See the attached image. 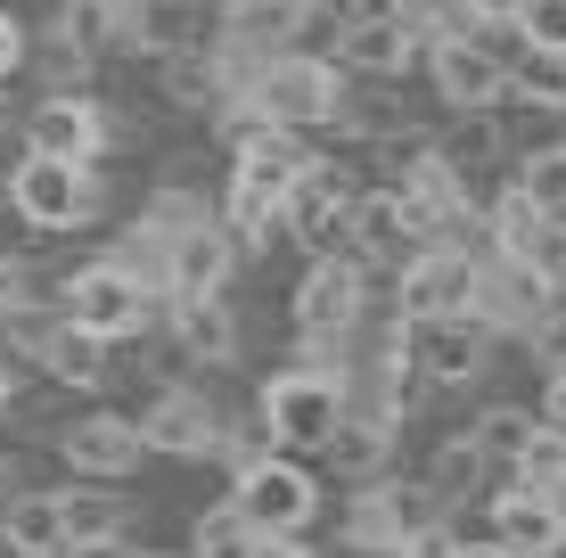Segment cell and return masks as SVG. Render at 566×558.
Segmentation results:
<instances>
[{
    "label": "cell",
    "instance_id": "5bb4252c",
    "mask_svg": "<svg viewBox=\"0 0 566 558\" xmlns=\"http://www.w3.org/2000/svg\"><path fill=\"white\" fill-rule=\"evenodd\" d=\"M345 239H354V263H395L402 246L419 239V222H411V206H402L395 189H369V198L345 206Z\"/></svg>",
    "mask_w": 566,
    "mask_h": 558
},
{
    "label": "cell",
    "instance_id": "1f68e13d",
    "mask_svg": "<svg viewBox=\"0 0 566 558\" xmlns=\"http://www.w3.org/2000/svg\"><path fill=\"white\" fill-rule=\"evenodd\" d=\"M476 468H484V452L468 444V435H452V444L436 452V493H460V485H476Z\"/></svg>",
    "mask_w": 566,
    "mask_h": 558
},
{
    "label": "cell",
    "instance_id": "9c48e42d",
    "mask_svg": "<svg viewBox=\"0 0 566 558\" xmlns=\"http://www.w3.org/2000/svg\"><path fill=\"white\" fill-rule=\"evenodd\" d=\"M57 452H66V468H74V476H132L148 444H140V419L91 411V419H74V428L57 435Z\"/></svg>",
    "mask_w": 566,
    "mask_h": 558
},
{
    "label": "cell",
    "instance_id": "cb8c5ba5",
    "mask_svg": "<svg viewBox=\"0 0 566 558\" xmlns=\"http://www.w3.org/2000/svg\"><path fill=\"white\" fill-rule=\"evenodd\" d=\"M172 304H181V345H189V354L222 361L230 345H239V329H230V313H222V296H172Z\"/></svg>",
    "mask_w": 566,
    "mask_h": 558
},
{
    "label": "cell",
    "instance_id": "277c9868",
    "mask_svg": "<svg viewBox=\"0 0 566 558\" xmlns=\"http://www.w3.org/2000/svg\"><path fill=\"white\" fill-rule=\"evenodd\" d=\"M148 287L124 272V263H83V272L66 280V320L74 329H91L99 345H115V337H140L148 329Z\"/></svg>",
    "mask_w": 566,
    "mask_h": 558
},
{
    "label": "cell",
    "instance_id": "5b68a950",
    "mask_svg": "<svg viewBox=\"0 0 566 558\" xmlns=\"http://www.w3.org/2000/svg\"><path fill=\"white\" fill-rule=\"evenodd\" d=\"M230 509L255 534H304L312 509H321V485H312V468H296V460H247Z\"/></svg>",
    "mask_w": 566,
    "mask_h": 558
},
{
    "label": "cell",
    "instance_id": "9a60e30c",
    "mask_svg": "<svg viewBox=\"0 0 566 558\" xmlns=\"http://www.w3.org/2000/svg\"><path fill=\"white\" fill-rule=\"evenodd\" d=\"M419 526H436V509H427V493H361L354 517H345V534H354L361 550H402Z\"/></svg>",
    "mask_w": 566,
    "mask_h": 558
},
{
    "label": "cell",
    "instance_id": "8992f818",
    "mask_svg": "<svg viewBox=\"0 0 566 558\" xmlns=\"http://www.w3.org/2000/svg\"><path fill=\"white\" fill-rule=\"evenodd\" d=\"M9 206L25 214L33 230H66L91 214V165H66V157H42V148H25L9 172Z\"/></svg>",
    "mask_w": 566,
    "mask_h": 558
},
{
    "label": "cell",
    "instance_id": "7a4b0ae2",
    "mask_svg": "<svg viewBox=\"0 0 566 558\" xmlns=\"http://www.w3.org/2000/svg\"><path fill=\"white\" fill-rule=\"evenodd\" d=\"M337 411H345V378H328V370H280V378L263 387V428H271V444L321 452L328 428H337Z\"/></svg>",
    "mask_w": 566,
    "mask_h": 558
},
{
    "label": "cell",
    "instance_id": "603a6c76",
    "mask_svg": "<svg viewBox=\"0 0 566 558\" xmlns=\"http://www.w3.org/2000/svg\"><path fill=\"white\" fill-rule=\"evenodd\" d=\"M328 460H337L345 476H369L386 460V419H345L337 411V428H328V444H321Z\"/></svg>",
    "mask_w": 566,
    "mask_h": 558
},
{
    "label": "cell",
    "instance_id": "74e56055",
    "mask_svg": "<svg viewBox=\"0 0 566 558\" xmlns=\"http://www.w3.org/2000/svg\"><path fill=\"white\" fill-rule=\"evenodd\" d=\"M551 428H566V361L551 370Z\"/></svg>",
    "mask_w": 566,
    "mask_h": 558
},
{
    "label": "cell",
    "instance_id": "52a82bcc",
    "mask_svg": "<svg viewBox=\"0 0 566 558\" xmlns=\"http://www.w3.org/2000/svg\"><path fill=\"white\" fill-rule=\"evenodd\" d=\"M361 296H369V272L354 255H312V272L296 280V329L304 337H337L361 320Z\"/></svg>",
    "mask_w": 566,
    "mask_h": 558
},
{
    "label": "cell",
    "instance_id": "d4e9b609",
    "mask_svg": "<svg viewBox=\"0 0 566 558\" xmlns=\"http://www.w3.org/2000/svg\"><path fill=\"white\" fill-rule=\"evenodd\" d=\"M510 189H517L525 206H542V214H566V140L558 148H534V157L517 165Z\"/></svg>",
    "mask_w": 566,
    "mask_h": 558
},
{
    "label": "cell",
    "instance_id": "7bdbcfd3",
    "mask_svg": "<svg viewBox=\"0 0 566 558\" xmlns=\"http://www.w3.org/2000/svg\"><path fill=\"white\" fill-rule=\"evenodd\" d=\"M140 558H156V550H140Z\"/></svg>",
    "mask_w": 566,
    "mask_h": 558
},
{
    "label": "cell",
    "instance_id": "2e32d148",
    "mask_svg": "<svg viewBox=\"0 0 566 558\" xmlns=\"http://www.w3.org/2000/svg\"><path fill=\"white\" fill-rule=\"evenodd\" d=\"M140 444L148 452H213V444H222V419H213L198 394H165L140 419Z\"/></svg>",
    "mask_w": 566,
    "mask_h": 558
},
{
    "label": "cell",
    "instance_id": "d590c367",
    "mask_svg": "<svg viewBox=\"0 0 566 558\" xmlns=\"http://www.w3.org/2000/svg\"><path fill=\"white\" fill-rule=\"evenodd\" d=\"M57 558H132L124 543H115V534H99V543H66V550H57Z\"/></svg>",
    "mask_w": 566,
    "mask_h": 558
},
{
    "label": "cell",
    "instance_id": "7c38bea8",
    "mask_svg": "<svg viewBox=\"0 0 566 558\" xmlns=\"http://www.w3.org/2000/svg\"><path fill=\"white\" fill-rule=\"evenodd\" d=\"M25 148H42V157H66V165H91L107 148V124L91 99H42L25 115Z\"/></svg>",
    "mask_w": 566,
    "mask_h": 558
},
{
    "label": "cell",
    "instance_id": "4316f807",
    "mask_svg": "<svg viewBox=\"0 0 566 558\" xmlns=\"http://www.w3.org/2000/svg\"><path fill=\"white\" fill-rule=\"evenodd\" d=\"M468 444H476L484 460H517L525 444H534V411H517V402H501V411H484L476 428H468Z\"/></svg>",
    "mask_w": 566,
    "mask_h": 558
},
{
    "label": "cell",
    "instance_id": "ab89813d",
    "mask_svg": "<svg viewBox=\"0 0 566 558\" xmlns=\"http://www.w3.org/2000/svg\"><path fill=\"white\" fill-rule=\"evenodd\" d=\"M551 296H566V263H558V280H551Z\"/></svg>",
    "mask_w": 566,
    "mask_h": 558
},
{
    "label": "cell",
    "instance_id": "e575fe53",
    "mask_svg": "<svg viewBox=\"0 0 566 558\" xmlns=\"http://www.w3.org/2000/svg\"><path fill=\"white\" fill-rule=\"evenodd\" d=\"M460 9L476 17V25H510V17H517V0H460Z\"/></svg>",
    "mask_w": 566,
    "mask_h": 558
},
{
    "label": "cell",
    "instance_id": "ba28073f",
    "mask_svg": "<svg viewBox=\"0 0 566 558\" xmlns=\"http://www.w3.org/2000/svg\"><path fill=\"white\" fill-rule=\"evenodd\" d=\"M468 287H476V263H468L460 246H427V255H411V263H402V287H395L402 329H411V320L468 313Z\"/></svg>",
    "mask_w": 566,
    "mask_h": 558
},
{
    "label": "cell",
    "instance_id": "30bf717a",
    "mask_svg": "<svg viewBox=\"0 0 566 558\" xmlns=\"http://www.w3.org/2000/svg\"><path fill=\"white\" fill-rule=\"evenodd\" d=\"M427 57H436V91H443L452 107H468V115H484L501 91H510V66H501L493 50H476L468 33H443Z\"/></svg>",
    "mask_w": 566,
    "mask_h": 558
},
{
    "label": "cell",
    "instance_id": "f35d334b",
    "mask_svg": "<svg viewBox=\"0 0 566 558\" xmlns=\"http://www.w3.org/2000/svg\"><path fill=\"white\" fill-rule=\"evenodd\" d=\"M452 558H510V550H501V543H460Z\"/></svg>",
    "mask_w": 566,
    "mask_h": 558
},
{
    "label": "cell",
    "instance_id": "ac0fdd59",
    "mask_svg": "<svg viewBox=\"0 0 566 558\" xmlns=\"http://www.w3.org/2000/svg\"><path fill=\"white\" fill-rule=\"evenodd\" d=\"M230 280V230H181L172 239V296H222Z\"/></svg>",
    "mask_w": 566,
    "mask_h": 558
},
{
    "label": "cell",
    "instance_id": "f546056e",
    "mask_svg": "<svg viewBox=\"0 0 566 558\" xmlns=\"http://www.w3.org/2000/svg\"><path fill=\"white\" fill-rule=\"evenodd\" d=\"M57 526H66V543H99V534H115V502L107 493H57Z\"/></svg>",
    "mask_w": 566,
    "mask_h": 558
},
{
    "label": "cell",
    "instance_id": "484cf974",
    "mask_svg": "<svg viewBox=\"0 0 566 558\" xmlns=\"http://www.w3.org/2000/svg\"><path fill=\"white\" fill-rule=\"evenodd\" d=\"M510 91L534 99V107H566V50H517Z\"/></svg>",
    "mask_w": 566,
    "mask_h": 558
},
{
    "label": "cell",
    "instance_id": "836d02e7",
    "mask_svg": "<svg viewBox=\"0 0 566 558\" xmlns=\"http://www.w3.org/2000/svg\"><path fill=\"white\" fill-rule=\"evenodd\" d=\"M17 57H25V33H17V17L0 9V83H9V74H17Z\"/></svg>",
    "mask_w": 566,
    "mask_h": 558
},
{
    "label": "cell",
    "instance_id": "d6a6232c",
    "mask_svg": "<svg viewBox=\"0 0 566 558\" xmlns=\"http://www.w3.org/2000/svg\"><path fill=\"white\" fill-rule=\"evenodd\" d=\"M312 0H247L239 9V25H287V17H304Z\"/></svg>",
    "mask_w": 566,
    "mask_h": 558
},
{
    "label": "cell",
    "instance_id": "8fae6325",
    "mask_svg": "<svg viewBox=\"0 0 566 558\" xmlns=\"http://www.w3.org/2000/svg\"><path fill=\"white\" fill-rule=\"evenodd\" d=\"M566 534V509H558V493H542V485H510L493 502V543L510 550V558H542Z\"/></svg>",
    "mask_w": 566,
    "mask_h": 558
},
{
    "label": "cell",
    "instance_id": "3957f363",
    "mask_svg": "<svg viewBox=\"0 0 566 558\" xmlns=\"http://www.w3.org/2000/svg\"><path fill=\"white\" fill-rule=\"evenodd\" d=\"M296 172H304V157L280 140V131H271V140H247L239 148V172H230V230H239V239H263V230L280 222Z\"/></svg>",
    "mask_w": 566,
    "mask_h": 558
},
{
    "label": "cell",
    "instance_id": "44dd1931",
    "mask_svg": "<svg viewBox=\"0 0 566 558\" xmlns=\"http://www.w3.org/2000/svg\"><path fill=\"white\" fill-rule=\"evenodd\" d=\"M395 198L411 206V222H419V230L436 222V214H460V181H452V165H443L436 148H427V157H419L411 172H402V189H395Z\"/></svg>",
    "mask_w": 566,
    "mask_h": 558
},
{
    "label": "cell",
    "instance_id": "f1b7e54d",
    "mask_svg": "<svg viewBox=\"0 0 566 558\" xmlns=\"http://www.w3.org/2000/svg\"><path fill=\"white\" fill-rule=\"evenodd\" d=\"M255 543H263V534L247 526L239 509H213V517H198V543H189V550H198V558H255Z\"/></svg>",
    "mask_w": 566,
    "mask_h": 558
},
{
    "label": "cell",
    "instance_id": "b9f144b4",
    "mask_svg": "<svg viewBox=\"0 0 566 558\" xmlns=\"http://www.w3.org/2000/svg\"><path fill=\"white\" fill-rule=\"evenodd\" d=\"M0 313H9V272H0Z\"/></svg>",
    "mask_w": 566,
    "mask_h": 558
},
{
    "label": "cell",
    "instance_id": "4fadbf2b",
    "mask_svg": "<svg viewBox=\"0 0 566 558\" xmlns=\"http://www.w3.org/2000/svg\"><path fill=\"white\" fill-rule=\"evenodd\" d=\"M419 57V33L402 9H378V17H354L337 33V66H361V74H402Z\"/></svg>",
    "mask_w": 566,
    "mask_h": 558
},
{
    "label": "cell",
    "instance_id": "60d3db41",
    "mask_svg": "<svg viewBox=\"0 0 566 558\" xmlns=\"http://www.w3.org/2000/svg\"><path fill=\"white\" fill-rule=\"evenodd\" d=\"M542 558H566V534H558V543H551V550H542Z\"/></svg>",
    "mask_w": 566,
    "mask_h": 558
},
{
    "label": "cell",
    "instance_id": "7402d4cb",
    "mask_svg": "<svg viewBox=\"0 0 566 558\" xmlns=\"http://www.w3.org/2000/svg\"><path fill=\"white\" fill-rule=\"evenodd\" d=\"M427 329H436V354H427V370H436V378H468L484 361V329L468 313H443V320H427Z\"/></svg>",
    "mask_w": 566,
    "mask_h": 558
},
{
    "label": "cell",
    "instance_id": "e0dca14e",
    "mask_svg": "<svg viewBox=\"0 0 566 558\" xmlns=\"http://www.w3.org/2000/svg\"><path fill=\"white\" fill-rule=\"evenodd\" d=\"M345 206H354V198H345V189H337V172L304 157L296 189H287V206H280V222H296V239H312V246H321V239H337Z\"/></svg>",
    "mask_w": 566,
    "mask_h": 558
},
{
    "label": "cell",
    "instance_id": "4dcf8cb0",
    "mask_svg": "<svg viewBox=\"0 0 566 558\" xmlns=\"http://www.w3.org/2000/svg\"><path fill=\"white\" fill-rule=\"evenodd\" d=\"M510 25L525 33V50H566V0H517Z\"/></svg>",
    "mask_w": 566,
    "mask_h": 558
},
{
    "label": "cell",
    "instance_id": "83f0119b",
    "mask_svg": "<svg viewBox=\"0 0 566 558\" xmlns=\"http://www.w3.org/2000/svg\"><path fill=\"white\" fill-rule=\"evenodd\" d=\"M517 485H542V493H566V428H534V444H525L517 460Z\"/></svg>",
    "mask_w": 566,
    "mask_h": 558
},
{
    "label": "cell",
    "instance_id": "d6986e66",
    "mask_svg": "<svg viewBox=\"0 0 566 558\" xmlns=\"http://www.w3.org/2000/svg\"><path fill=\"white\" fill-rule=\"evenodd\" d=\"M0 543L17 558H57L66 550V526H57V493H17L9 509H0Z\"/></svg>",
    "mask_w": 566,
    "mask_h": 558
},
{
    "label": "cell",
    "instance_id": "8d00e7d4",
    "mask_svg": "<svg viewBox=\"0 0 566 558\" xmlns=\"http://www.w3.org/2000/svg\"><path fill=\"white\" fill-rule=\"evenodd\" d=\"M255 558H312V550L296 543V534H263V543H255Z\"/></svg>",
    "mask_w": 566,
    "mask_h": 558
},
{
    "label": "cell",
    "instance_id": "ffe728a7",
    "mask_svg": "<svg viewBox=\"0 0 566 558\" xmlns=\"http://www.w3.org/2000/svg\"><path fill=\"white\" fill-rule=\"evenodd\" d=\"M42 370L66 378V387H99L107 378V345L91 329H74V320H57V329H42Z\"/></svg>",
    "mask_w": 566,
    "mask_h": 558
},
{
    "label": "cell",
    "instance_id": "6da1fadb",
    "mask_svg": "<svg viewBox=\"0 0 566 558\" xmlns=\"http://www.w3.org/2000/svg\"><path fill=\"white\" fill-rule=\"evenodd\" d=\"M255 115H271L280 131H312V124H337V66L312 50H287L255 74Z\"/></svg>",
    "mask_w": 566,
    "mask_h": 558
}]
</instances>
